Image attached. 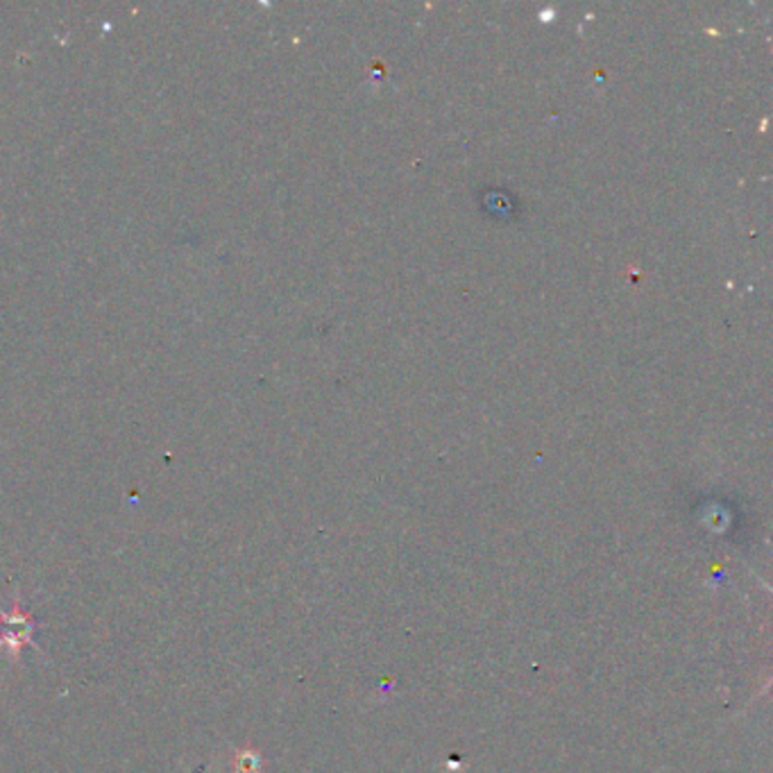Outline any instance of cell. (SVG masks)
Wrapping results in <instances>:
<instances>
[{
  "mask_svg": "<svg viewBox=\"0 0 773 773\" xmlns=\"http://www.w3.org/2000/svg\"><path fill=\"white\" fill-rule=\"evenodd\" d=\"M0 624L8 626V631L3 633V638H0V649H5L12 661H19L21 649L25 644H33L37 624L33 621L31 615L21 608L19 599H14L10 611L0 608Z\"/></svg>",
  "mask_w": 773,
  "mask_h": 773,
  "instance_id": "cell-1",
  "label": "cell"
}]
</instances>
